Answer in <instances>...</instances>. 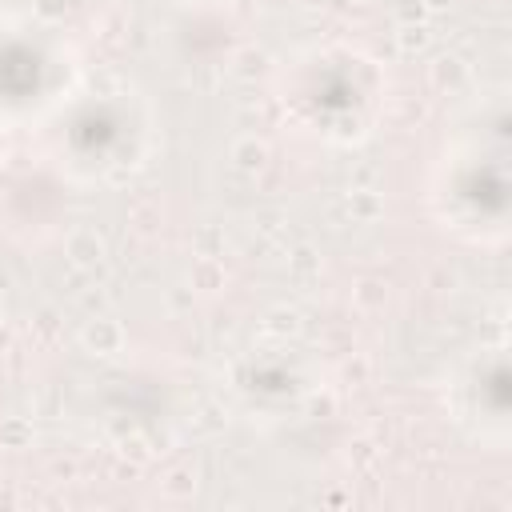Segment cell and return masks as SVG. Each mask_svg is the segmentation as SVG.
I'll list each match as a JSON object with an SVG mask.
<instances>
[{
    "label": "cell",
    "mask_w": 512,
    "mask_h": 512,
    "mask_svg": "<svg viewBox=\"0 0 512 512\" xmlns=\"http://www.w3.org/2000/svg\"><path fill=\"white\" fill-rule=\"evenodd\" d=\"M448 420L484 452H508L512 444V372L504 344H480L444 380Z\"/></svg>",
    "instance_id": "5b68a950"
},
{
    "label": "cell",
    "mask_w": 512,
    "mask_h": 512,
    "mask_svg": "<svg viewBox=\"0 0 512 512\" xmlns=\"http://www.w3.org/2000/svg\"><path fill=\"white\" fill-rule=\"evenodd\" d=\"M68 192L80 188L36 144L0 156V232L20 248L48 244L68 220Z\"/></svg>",
    "instance_id": "8992f818"
},
{
    "label": "cell",
    "mask_w": 512,
    "mask_h": 512,
    "mask_svg": "<svg viewBox=\"0 0 512 512\" xmlns=\"http://www.w3.org/2000/svg\"><path fill=\"white\" fill-rule=\"evenodd\" d=\"M388 64L352 40H312L272 68V104L292 136L328 148L368 144L392 112Z\"/></svg>",
    "instance_id": "7a4b0ae2"
},
{
    "label": "cell",
    "mask_w": 512,
    "mask_h": 512,
    "mask_svg": "<svg viewBox=\"0 0 512 512\" xmlns=\"http://www.w3.org/2000/svg\"><path fill=\"white\" fill-rule=\"evenodd\" d=\"M84 88V60L68 28L8 12L0 16V132L36 136Z\"/></svg>",
    "instance_id": "277c9868"
},
{
    "label": "cell",
    "mask_w": 512,
    "mask_h": 512,
    "mask_svg": "<svg viewBox=\"0 0 512 512\" xmlns=\"http://www.w3.org/2000/svg\"><path fill=\"white\" fill-rule=\"evenodd\" d=\"M32 144L64 172L72 188H100L148 164L156 144V112L144 92L128 84L80 88Z\"/></svg>",
    "instance_id": "3957f363"
},
{
    "label": "cell",
    "mask_w": 512,
    "mask_h": 512,
    "mask_svg": "<svg viewBox=\"0 0 512 512\" xmlns=\"http://www.w3.org/2000/svg\"><path fill=\"white\" fill-rule=\"evenodd\" d=\"M420 200L440 236L472 252H504L512 236V108L504 84L464 96L424 164Z\"/></svg>",
    "instance_id": "6da1fadb"
}]
</instances>
